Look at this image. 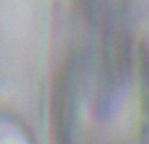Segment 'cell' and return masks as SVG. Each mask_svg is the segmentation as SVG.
I'll use <instances>...</instances> for the list:
<instances>
[{
    "label": "cell",
    "mask_w": 149,
    "mask_h": 144,
    "mask_svg": "<svg viewBox=\"0 0 149 144\" xmlns=\"http://www.w3.org/2000/svg\"><path fill=\"white\" fill-rule=\"evenodd\" d=\"M47 0H0V85L21 92L33 81L43 50Z\"/></svg>",
    "instance_id": "6da1fadb"
}]
</instances>
